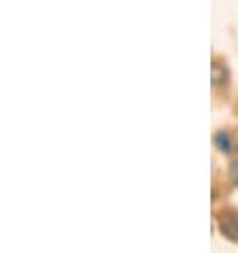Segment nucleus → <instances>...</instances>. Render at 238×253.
I'll list each match as a JSON object with an SVG mask.
<instances>
[{
    "instance_id": "obj_3",
    "label": "nucleus",
    "mask_w": 238,
    "mask_h": 253,
    "mask_svg": "<svg viewBox=\"0 0 238 253\" xmlns=\"http://www.w3.org/2000/svg\"><path fill=\"white\" fill-rule=\"evenodd\" d=\"M228 79V70L219 66V64H213V83L215 85H221V83H226Z\"/></svg>"
},
{
    "instance_id": "obj_2",
    "label": "nucleus",
    "mask_w": 238,
    "mask_h": 253,
    "mask_svg": "<svg viewBox=\"0 0 238 253\" xmlns=\"http://www.w3.org/2000/svg\"><path fill=\"white\" fill-rule=\"evenodd\" d=\"M215 145L219 147V151H223V153H230L234 149V140L228 132H219V134L215 136Z\"/></svg>"
},
{
    "instance_id": "obj_1",
    "label": "nucleus",
    "mask_w": 238,
    "mask_h": 253,
    "mask_svg": "<svg viewBox=\"0 0 238 253\" xmlns=\"http://www.w3.org/2000/svg\"><path fill=\"white\" fill-rule=\"evenodd\" d=\"M219 228L230 241H238V215L236 213H226L219 219Z\"/></svg>"
}]
</instances>
